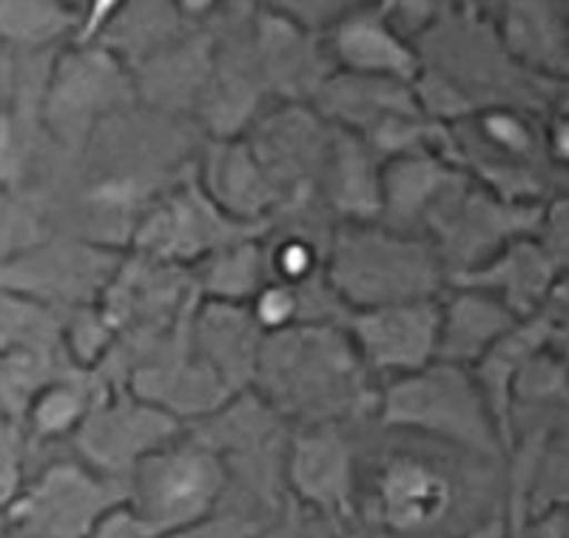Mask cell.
Instances as JSON below:
<instances>
[{"mask_svg": "<svg viewBox=\"0 0 569 538\" xmlns=\"http://www.w3.org/2000/svg\"><path fill=\"white\" fill-rule=\"evenodd\" d=\"M129 69L106 46L83 43V52L69 58V63L54 78V91L60 98L63 117L80 126H89L94 117L109 114L134 91Z\"/></svg>", "mask_w": 569, "mask_h": 538, "instance_id": "14", "label": "cell"}, {"mask_svg": "<svg viewBox=\"0 0 569 538\" xmlns=\"http://www.w3.org/2000/svg\"><path fill=\"white\" fill-rule=\"evenodd\" d=\"M86 538H154L129 501H114L89 527Z\"/></svg>", "mask_w": 569, "mask_h": 538, "instance_id": "25", "label": "cell"}, {"mask_svg": "<svg viewBox=\"0 0 569 538\" xmlns=\"http://www.w3.org/2000/svg\"><path fill=\"white\" fill-rule=\"evenodd\" d=\"M80 434L98 467L129 465L131 474L146 456L177 439V419L149 399L134 396L131 402L117 399L103 410H89Z\"/></svg>", "mask_w": 569, "mask_h": 538, "instance_id": "9", "label": "cell"}, {"mask_svg": "<svg viewBox=\"0 0 569 538\" xmlns=\"http://www.w3.org/2000/svg\"><path fill=\"white\" fill-rule=\"evenodd\" d=\"M439 319L441 297L419 299L350 311L345 333L370 377L382 379L385 385L390 379L410 377L439 359Z\"/></svg>", "mask_w": 569, "mask_h": 538, "instance_id": "5", "label": "cell"}, {"mask_svg": "<svg viewBox=\"0 0 569 538\" xmlns=\"http://www.w3.org/2000/svg\"><path fill=\"white\" fill-rule=\"evenodd\" d=\"M302 311L305 308L299 288L284 286V282H277V279H268L266 286L248 299V313H251L253 322L259 325V331L266 333V337L305 325Z\"/></svg>", "mask_w": 569, "mask_h": 538, "instance_id": "23", "label": "cell"}, {"mask_svg": "<svg viewBox=\"0 0 569 538\" xmlns=\"http://www.w3.org/2000/svg\"><path fill=\"white\" fill-rule=\"evenodd\" d=\"M558 279L536 237H521L481 266L450 277V286L476 288L501 302L512 317L532 319L552 306Z\"/></svg>", "mask_w": 569, "mask_h": 538, "instance_id": "8", "label": "cell"}, {"mask_svg": "<svg viewBox=\"0 0 569 538\" xmlns=\"http://www.w3.org/2000/svg\"><path fill=\"white\" fill-rule=\"evenodd\" d=\"M376 410L388 428L413 430L450 441L470 454H507V439L470 368L439 362L379 388Z\"/></svg>", "mask_w": 569, "mask_h": 538, "instance_id": "3", "label": "cell"}, {"mask_svg": "<svg viewBox=\"0 0 569 538\" xmlns=\"http://www.w3.org/2000/svg\"><path fill=\"white\" fill-rule=\"evenodd\" d=\"M131 487L129 505L151 536L162 538L211 516L226 490V465L211 448L174 439L131 470Z\"/></svg>", "mask_w": 569, "mask_h": 538, "instance_id": "4", "label": "cell"}, {"mask_svg": "<svg viewBox=\"0 0 569 538\" xmlns=\"http://www.w3.org/2000/svg\"><path fill=\"white\" fill-rule=\"evenodd\" d=\"M9 155H12V123L0 111V166L9 160Z\"/></svg>", "mask_w": 569, "mask_h": 538, "instance_id": "31", "label": "cell"}, {"mask_svg": "<svg viewBox=\"0 0 569 538\" xmlns=\"http://www.w3.org/2000/svg\"><path fill=\"white\" fill-rule=\"evenodd\" d=\"M368 377L345 328L311 322L266 337L253 382L268 390L277 408L305 416L311 425H337L333 419L342 410L365 405Z\"/></svg>", "mask_w": 569, "mask_h": 538, "instance_id": "2", "label": "cell"}, {"mask_svg": "<svg viewBox=\"0 0 569 538\" xmlns=\"http://www.w3.org/2000/svg\"><path fill=\"white\" fill-rule=\"evenodd\" d=\"M459 538H510V516L496 512V516H490V519L476 525L470 532H465Z\"/></svg>", "mask_w": 569, "mask_h": 538, "instance_id": "29", "label": "cell"}, {"mask_svg": "<svg viewBox=\"0 0 569 538\" xmlns=\"http://www.w3.org/2000/svg\"><path fill=\"white\" fill-rule=\"evenodd\" d=\"M325 279L348 313L439 299L450 286L433 242L382 222H339L325 251Z\"/></svg>", "mask_w": 569, "mask_h": 538, "instance_id": "1", "label": "cell"}, {"mask_svg": "<svg viewBox=\"0 0 569 538\" xmlns=\"http://www.w3.org/2000/svg\"><path fill=\"white\" fill-rule=\"evenodd\" d=\"M257 58L262 78H268L282 91L288 89L293 94L308 83L311 94H319V89L325 86V80L317 78V46L305 38L297 20L284 18V12H259Z\"/></svg>", "mask_w": 569, "mask_h": 538, "instance_id": "18", "label": "cell"}, {"mask_svg": "<svg viewBox=\"0 0 569 538\" xmlns=\"http://www.w3.org/2000/svg\"><path fill=\"white\" fill-rule=\"evenodd\" d=\"M563 538H569V510H567V532H563Z\"/></svg>", "mask_w": 569, "mask_h": 538, "instance_id": "33", "label": "cell"}, {"mask_svg": "<svg viewBox=\"0 0 569 538\" xmlns=\"http://www.w3.org/2000/svg\"><path fill=\"white\" fill-rule=\"evenodd\" d=\"M328 166L322 182L339 222H379L382 217V166L376 151L350 131L333 126Z\"/></svg>", "mask_w": 569, "mask_h": 538, "instance_id": "15", "label": "cell"}, {"mask_svg": "<svg viewBox=\"0 0 569 538\" xmlns=\"http://www.w3.org/2000/svg\"><path fill=\"white\" fill-rule=\"evenodd\" d=\"M516 450L521 510H569V410L543 430L527 434V445Z\"/></svg>", "mask_w": 569, "mask_h": 538, "instance_id": "17", "label": "cell"}, {"mask_svg": "<svg viewBox=\"0 0 569 538\" xmlns=\"http://www.w3.org/2000/svg\"><path fill=\"white\" fill-rule=\"evenodd\" d=\"M197 337H200L202 362L233 388V379L253 382L257 379L259 353L266 333L248 313V306H233V302H208L197 317Z\"/></svg>", "mask_w": 569, "mask_h": 538, "instance_id": "16", "label": "cell"}, {"mask_svg": "<svg viewBox=\"0 0 569 538\" xmlns=\"http://www.w3.org/2000/svg\"><path fill=\"white\" fill-rule=\"evenodd\" d=\"M226 0H177V7H180L182 14H188V18H202V14H208L211 9H220Z\"/></svg>", "mask_w": 569, "mask_h": 538, "instance_id": "30", "label": "cell"}, {"mask_svg": "<svg viewBox=\"0 0 569 538\" xmlns=\"http://www.w3.org/2000/svg\"><path fill=\"white\" fill-rule=\"evenodd\" d=\"M86 416H89V402H86L83 390L69 382H58L34 396L29 422L38 436L54 439V436L78 434Z\"/></svg>", "mask_w": 569, "mask_h": 538, "instance_id": "21", "label": "cell"}, {"mask_svg": "<svg viewBox=\"0 0 569 538\" xmlns=\"http://www.w3.org/2000/svg\"><path fill=\"white\" fill-rule=\"evenodd\" d=\"M461 175L465 171L439 146L390 157L382 166V217H393V222L401 226L413 220L425 226L430 211Z\"/></svg>", "mask_w": 569, "mask_h": 538, "instance_id": "13", "label": "cell"}, {"mask_svg": "<svg viewBox=\"0 0 569 538\" xmlns=\"http://www.w3.org/2000/svg\"><path fill=\"white\" fill-rule=\"evenodd\" d=\"M550 350L569 373V306H550Z\"/></svg>", "mask_w": 569, "mask_h": 538, "instance_id": "28", "label": "cell"}, {"mask_svg": "<svg viewBox=\"0 0 569 538\" xmlns=\"http://www.w3.org/2000/svg\"><path fill=\"white\" fill-rule=\"evenodd\" d=\"M268 279H277L291 288L313 286L325 277V251L302 233H288L266 251Z\"/></svg>", "mask_w": 569, "mask_h": 538, "instance_id": "22", "label": "cell"}, {"mask_svg": "<svg viewBox=\"0 0 569 538\" xmlns=\"http://www.w3.org/2000/svg\"><path fill=\"white\" fill-rule=\"evenodd\" d=\"M18 490V445L7 428H0V505Z\"/></svg>", "mask_w": 569, "mask_h": 538, "instance_id": "27", "label": "cell"}, {"mask_svg": "<svg viewBox=\"0 0 569 538\" xmlns=\"http://www.w3.org/2000/svg\"><path fill=\"white\" fill-rule=\"evenodd\" d=\"M536 242L556 266L558 277L569 273V195L550 197L541 202V215L536 226Z\"/></svg>", "mask_w": 569, "mask_h": 538, "instance_id": "24", "label": "cell"}, {"mask_svg": "<svg viewBox=\"0 0 569 538\" xmlns=\"http://www.w3.org/2000/svg\"><path fill=\"white\" fill-rule=\"evenodd\" d=\"M288 476L305 501L325 510L348 507L353 490V454L337 425H311L293 439Z\"/></svg>", "mask_w": 569, "mask_h": 538, "instance_id": "12", "label": "cell"}, {"mask_svg": "<svg viewBox=\"0 0 569 538\" xmlns=\"http://www.w3.org/2000/svg\"><path fill=\"white\" fill-rule=\"evenodd\" d=\"M521 322L501 302L476 288L447 286L441 293L439 319V362L476 368L492 345Z\"/></svg>", "mask_w": 569, "mask_h": 538, "instance_id": "11", "label": "cell"}, {"mask_svg": "<svg viewBox=\"0 0 569 538\" xmlns=\"http://www.w3.org/2000/svg\"><path fill=\"white\" fill-rule=\"evenodd\" d=\"M373 519L396 536H419L445 521L453 485L441 467L419 456H390L373 479Z\"/></svg>", "mask_w": 569, "mask_h": 538, "instance_id": "7", "label": "cell"}, {"mask_svg": "<svg viewBox=\"0 0 569 538\" xmlns=\"http://www.w3.org/2000/svg\"><path fill=\"white\" fill-rule=\"evenodd\" d=\"M268 282L266 248L257 240H233L208 253L200 286L211 302L248 306V299Z\"/></svg>", "mask_w": 569, "mask_h": 538, "instance_id": "19", "label": "cell"}, {"mask_svg": "<svg viewBox=\"0 0 569 538\" xmlns=\"http://www.w3.org/2000/svg\"><path fill=\"white\" fill-rule=\"evenodd\" d=\"M328 54L345 74L413 86L421 54L399 32L390 0H370L339 14L330 27Z\"/></svg>", "mask_w": 569, "mask_h": 538, "instance_id": "6", "label": "cell"}, {"mask_svg": "<svg viewBox=\"0 0 569 538\" xmlns=\"http://www.w3.org/2000/svg\"><path fill=\"white\" fill-rule=\"evenodd\" d=\"M543 149L552 162L569 169V111L556 109L552 120L543 129Z\"/></svg>", "mask_w": 569, "mask_h": 538, "instance_id": "26", "label": "cell"}, {"mask_svg": "<svg viewBox=\"0 0 569 538\" xmlns=\"http://www.w3.org/2000/svg\"><path fill=\"white\" fill-rule=\"evenodd\" d=\"M202 195L240 226H253L279 202L273 182L248 140L220 137L202 166Z\"/></svg>", "mask_w": 569, "mask_h": 538, "instance_id": "10", "label": "cell"}, {"mask_svg": "<svg viewBox=\"0 0 569 538\" xmlns=\"http://www.w3.org/2000/svg\"><path fill=\"white\" fill-rule=\"evenodd\" d=\"M552 302H561V306H569V273H563L558 279V288H556V299Z\"/></svg>", "mask_w": 569, "mask_h": 538, "instance_id": "32", "label": "cell"}, {"mask_svg": "<svg viewBox=\"0 0 569 538\" xmlns=\"http://www.w3.org/2000/svg\"><path fill=\"white\" fill-rule=\"evenodd\" d=\"M83 12L66 0H0V34L12 43L46 46L69 32L80 34Z\"/></svg>", "mask_w": 569, "mask_h": 538, "instance_id": "20", "label": "cell"}, {"mask_svg": "<svg viewBox=\"0 0 569 538\" xmlns=\"http://www.w3.org/2000/svg\"><path fill=\"white\" fill-rule=\"evenodd\" d=\"M27 538H40V536H27Z\"/></svg>", "mask_w": 569, "mask_h": 538, "instance_id": "34", "label": "cell"}]
</instances>
